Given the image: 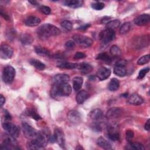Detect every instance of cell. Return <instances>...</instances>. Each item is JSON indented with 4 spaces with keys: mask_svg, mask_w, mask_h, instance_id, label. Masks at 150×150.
Returning a JSON list of instances; mask_svg holds the SVG:
<instances>
[{
    "mask_svg": "<svg viewBox=\"0 0 150 150\" xmlns=\"http://www.w3.org/2000/svg\"><path fill=\"white\" fill-rule=\"evenodd\" d=\"M60 29L50 23L41 25L37 29L38 35L42 39H46L50 36H56L60 34Z\"/></svg>",
    "mask_w": 150,
    "mask_h": 150,
    "instance_id": "cell-1",
    "label": "cell"
},
{
    "mask_svg": "<svg viewBox=\"0 0 150 150\" xmlns=\"http://www.w3.org/2000/svg\"><path fill=\"white\" fill-rule=\"evenodd\" d=\"M71 93V87L68 83L53 84L50 90V95L53 98L61 96H68Z\"/></svg>",
    "mask_w": 150,
    "mask_h": 150,
    "instance_id": "cell-2",
    "label": "cell"
},
{
    "mask_svg": "<svg viewBox=\"0 0 150 150\" xmlns=\"http://www.w3.org/2000/svg\"><path fill=\"white\" fill-rule=\"evenodd\" d=\"M14 137L10 134H5V138L1 145V149H18V142Z\"/></svg>",
    "mask_w": 150,
    "mask_h": 150,
    "instance_id": "cell-3",
    "label": "cell"
},
{
    "mask_svg": "<svg viewBox=\"0 0 150 150\" xmlns=\"http://www.w3.org/2000/svg\"><path fill=\"white\" fill-rule=\"evenodd\" d=\"M50 131L47 129H44L42 131H39L37 132V134L35 138H33L40 146L45 147L50 138Z\"/></svg>",
    "mask_w": 150,
    "mask_h": 150,
    "instance_id": "cell-4",
    "label": "cell"
},
{
    "mask_svg": "<svg viewBox=\"0 0 150 150\" xmlns=\"http://www.w3.org/2000/svg\"><path fill=\"white\" fill-rule=\"evenodd\" d=\"M15 73V69L12 66L9 65L5 66L2 75L3 81L7 84L11 83L14 79Z\"/></svg>",
    "mask_w": 150,
    "mask_h": 150,
    "instance_id": "cell-5",
    "label": "cell"
},
{
    "mask_svg": "<svg viewBox=\"0 0 150 150\" xmlns=\"http://www.w3.org/2000/svg\"><path fill=\"white\" fill-rule=\"evenodd\" d=\"M50 141L52 143L56 142L60 147L64 148L65 145V138L62 130L58 128H56L53 135L50 137Z\"/></svg>",
    "mask_w": 150,
    "mask_h": 150,
    "instance_id": "cell-6",
    "label": "cell"
},
{
    "mask_svg": "<svg viewBox=\"0 0 150 150\" xmlns=\"http://www.w3.org/2000/svg\"><path fill=\"white\" fill-rule=\"evenodd\" d=\"M73 41L79 46L86 48L90 47L93 44V40L86 36L81 35H74L73 36Z\"/></svg>",
    "mask_w": 150,
    "mask_h": 150,
    "instance_id": "cell-7",
    "label": "cell"
},
{
    "mask_svg": "<svg viewBox=\"0 0 150 150\" xmlns=\"http://www.w3.org/2000/svg\"><path fill=\"white\" fill-rule=\"evenodd\" d=\"M2 127L9 134L15 138L18 137L20 132V129L18 126L9 122V121H4L2 122Z\"/></svg>",
    "mask_w": 150,
    "mask_h": 150,
    "instance_id": "cell-8",
    "label": "cell"
},
{
    "mask_svg": "<svg viewBox=\"0 0 150 150\" xmlns=\"http://www.w3.org/2000/svg\"><path fill=\"white\" fill-rule=\"evenodd\" d=\"M107 137L113 141H117L120 139L118 132V127L117 124L113 123L107 126Z\"/></svg>",
    "mask_w": 150,
    "mask_h": 150,
    "instance_id": "cell-9",
    "label": "cell"
},
{
    "mask_svg": "<svg viewBox=\"0 0 150 150\" xmlns=\"http://www.w3.org/2000/svg\"><path fill=\"white\" fill-rule=\"evenodd\" d=\"M115 37V33L114 30L106 29L100 33V39L104 45H107L112 41Z\"/></svg>",
    "mask_w": 150,
    "mask_h": 150,
    "instance_id": "cell-10",
    "label": "cell"
},
{
    "mask_svg": "<svg viewBox=\"0 0 150 150\" xmlns=\"http://www.w3.org/2000/svg\"><path fill=\"white\" fill-rule=\"evenodd\" d=\"M13 49L8 44L2 43L0 47V56L3 59L11 58L13 55Z\"/></svg>",
    "mask_w": 150,
    "mask_h": 150,
    "instance_id": "cell-11",
    "label": "cell"
},
{
    "mask_svg": "<svg viewBox=\"0 0 150 150\" xmlns=\"http://www.w3.org/2000/svg\"><path fill=\"white\" fill-rule=\"evenodd\" d=\"M22 128L25 137L29 139H33L38 132L26 122H23L22 124Z\"/></svg>",
    "mask_w": 150,
    "mask_h": 150,
    "instance_id": "cell-12",
    "label": "cell"
},
{
    "mask_svg": "<svg viewBox=\"0 0 150 150\" xmlns=\"http://www.w3.org/2000/svg\"><path fill=\"white\" fill-rule=\"evenodd\" d=\"M68 120L73 124H78L81 121V115L80 113L76 110H70L67 114Z\"/></svg>",
    "mask_w": 150,
    "mask_h": 150,
    "instance_id": "cell-13",
    "label": "cell"
},
{
    "mask_svg": "<svg viewBox=\"0 0 150 150\" xmlns=\"http://www.w3.org/2000/svg\"><path fill=\"white\" fill-rule=\"evenodd\" d=\"M114 73L120 77L125 76L127 73L125 62L124 61L119 62L114 68Z\"/></svg>",
    "mask_w": 150,
    "mask_h": 150,
    "instance_id": "cell-14",
    "label": "cell"
},
{
    "mask_svg": "<svg viewBox=\"0 0 150 150\" xmlns=\"http://www.w3.org/2000/svg\"><path fill=\"white\" fill-rule=\"evenodd\" d=\"M110 74H111L110 69L105 67H101L98 70L96 74V77L100 80L103 81L108 79L110 77Z\"/></svg>",
    "mask_w": 150,
    "mask_h": 150,
    "instance_id": "cell-15",
    "label": "cell"
},
{
    "mask_svg": "<svg viewBox=\"0 0 150 150\" xmlns=\"http://www.w3.org/2000/svg\"><path fill=\"white\" fill-rule=\"evenodd\" d=\"M122 113V110L119 107H113L109 109L106 113V117L110 119L117 118Z\"/></svg>",
    "mask_w": 150,
    "mask_h": 150,
    "instance_id": "cell-16",
    "label": "cell"
},
{
    "mask_svg": "<svg viewBox=\"0 0 150 150\" xmlns=\"http://www.w3.org/2000/svg\"><path fill=\"white\" fill-rule=\"evenodd\" d=\"M150 20V16L149 14L144 13L136 17L134 19V23L135 25L141 26L146 25Z\"/></svg>",
    "mask_w": 150,
    "mask_h": 150,
    "instance_id": "cell-17",
    "label": "cell"
},
{
    "mask_svg": "<svg viewBox=\"0 0 150 150\" xmlns=\"http://www.w3.org/2000/svg\"><path fill=\"white\" fill-rule=\"evenodd\" d=\"M69 80H70V77L69 75L62 73V74H57L55 75L52 79V81L53 84H60L68 83Z\"/></svg>",
    "mask_w": 150,
    "mask_h": 150,
    "instance_id": "cell-18",
    "label": "cell"
},
{
    "mask_svg": "<svg viewBox=\"0 0 150 150\" xmlns=\"http://www.w3.org/2000/svg\"><path fill=\"white\" fill-rule=\"evenodd\" d=\"M127 101L129 104L134 105H139L143 103L144 100L142 97L138 94H133L128 98Z\"/></svg>",
    "mask_w": 150,
    "mask_h": 150,
    "instance_id": "cell-19",
    "label": "cell"
},
{
    "mask_svg": "<svg viewBox=\"0 0 150 150\" xmlns=\"http://www.w3.org/2000/svg\"><path fill=\"white\" fill-rule=\"evenodd\" d=\"M40 23V19L35 16H30L25 21V24L28 26H36Z\"/></svg>",
    "mask_w": 150,
    "mask_h": 150,
    "instance_id": "cell-20",
    "label": "cell"
},
{
    "mask_svg": "<svg viewBox=\"0 0 150 150\" xmlns=\"http://www.w3.org/2000/svg\"><path fill=\"white\" fill-rule=\"evenodd\" d=\"M20 40L21 42L24 45H30L33 41V38L32 36L27 33H22L20 36Z\"/></svg>",
    "mask_w": 150,
    "mask_h": 150,
    "instance_id": "cell-21",
    "label": "cell"
},
{
    "mask_svg": "<svg viewBox=\"0 0 150 150\" xmlns=\"http://www.w3.org/2000/svg\"><path fill=\"white\" fill-rule=\"evenodd\" d=\"M91 119L94 121H97L101 119L103 117V112L100 108H96L93 110L89 114Z\"/></svg>",
    "mask_w": 150,
    "mask_h": 150,
    "instance_id": "cell-22",
    "label": "cell"
},
{
    "mask_svg": "<svg viewBox=\"0 0 150 150\" xmlns=\"http://www.w3.org/2000/svg\"><path fill=\"white\" fill-rule=\"evenodd\" d=\"M89 95L87 91L86 90H81L80 91L76 96V101L78 104H83L88 97Z\"/></svg>",
    "mask_w": 150,
    "mask_h": 150,
    "instance_id": "cell-23",
    "label": "cell"
},
{
    "mask_svg": "<svg viewBox=\"0 0 150 150\" xmlns=\"http://www.w3.org/2000/svg\"><path fill=\"white\" fill-rule=\"evenodd\" d=\"M97 144L100 147H101L103 149L107 150L112 149L111 144L102 137H100V138H98Z\"/></svg>",
    "mask_w": 150,
    "mask_h": 150,
    "instance_id": "cell-24",
    "label": "cell"
},
{
    "mask_svg": "<svg viewBox=\"0 0 150 150\" xmlns=\"http://www.w3.org/2000/svg\"><path fill=\"white\" fill-rule=\"evenodd\" d=\"M83 4V1L81 0H67L64 1V4L73 8H77L81 6Z\"/></svg>",
    "mask_w": 150,
    "mask_h": 150,
    "instance_id": "cell-25",
    "label": "cell"
},
{
    "mask_svg": "<svg viewBox=\"0 0 150 150\" xmlns=\"http://www.w3.org/2000/svg\"><path fill=\"white\" fill-rule=\"evenodd\" d=\"M77 69L80 70L82 73L86 74H88L92 71L93 67L88 63H82L78 64Z\"/></svg>",
    "mask_w": 150,
    "mask_h": 150,
    "instance_id": "cell-26",
    "label": "cell"
},
{
    "mask_svg": "<svg viewBox=\"0 0 150 150\" xmlns=\"http://www.w3.org/2000/svg\"><path fill=\"white\" fill-rule=\"evenodd\" d=\"M125 149L129 150H144L145 148L143 145L139 142H129L128 144L126 145Z\"/></svg>",
    "mask_w": 150,
    "mask_h": 150,
    "instance_id": "cell-27",
    "label": "cell"
},
{
    "mask_svg": "<svg viewBox=\"0 0 150 150\" xmlns=\"http://www.w3.org/2000/svg\"><path fill=\"white\" fill-rule=\"evenodd\" d=\"M83 79L81 77H75L73 80V87L76 91H79L82 87Z\"/></svg>",
    "mask_w": 150,
    "mask_h": 150,
    "instance_id": "cell-28",
    "label": "cell"
},
{
    "mask_svg": "<svg viewBox=\"0 0 150 150\" xmlns=\"http://www.w3.org/2000/svg\"><path fill=\"white\" fill-rule=\"evenodd\" d=\"M120 87V81L116 78H112L111 79L108 85V88L110 91H114L118 89Z\"/></svg>",
    "mask_w": 150,
    "mask_h": 150,
    "instance_id": "cell-29",
    "label": "cell"
},
{
    "mask_svg": "<svg viewBox=\"0 0 150 150\" xmlns=\"http://www.w3.org/2000/svg\"><path fill=\"white\" fill-rule=\"evenodd\" d=\"M29 63L32 66H33L39 70H43L45 68V64L39 60L34 59H31L29 61Z\"/></svg>",
    "mask_w": 150,
    "mask_h": 150,
    "instance_id": "cell-30",
    "label": "cell"
},
{
    "mask_svg": "<svg viewBox=\"0 0 150 150\" xmlns=\"http://www.w3.org/2000/svg\"><path fill=\"white\" fill-rule=\"evenodd\" d=\"M35 51L38 54L42 56H49L50 54V51L48 49L41 46H36Z\"/></svg>",
    "mask_w": 150,
    "mask_h": 150,
    "instance_id": "cell-31",
    "label": "cell"
},
{
    "mask_svg": "<svg viewBox=\"0 0 150 150\" xmlns=\"http://www.w3.org/2000/svg\"><path fill=\"white\" fill-rule=\"evenodd\" d=\"M58 67L61 69H77L78 64L77 63H68V62H64L60 64L57 66Z\"/></svg>",
    "mask_w": 150,
    "mask_h": 150,
    "instance_id": "cell-32",
    "label": "cell"
},
{
    "mask_svg": "<svg viewBox=\"0 0 150 150\" xmlns=\"http://www.w3.org/2000/svg\"><path fill=\"white\" fill-rule=\"evenodd\" d=\"M120 24V22L119 20L114 19V20H112L106 23L105 27H106V29L114 30V29L117 28L119 26Z\"/></svg>",
    "mask_w": 150,
    "mask_h": 150,
    "instance_id": "cell-33",
    "label": "cell"
},
{
    "mask_svg": "<svg viewBox=\"0 0 150 150\" xmlns=\"http://www.w3.org/2000/svg\"><path fill=\"white\" fill-rule=\"evenodd\" d=\"M96 59L97 60H102L107 63H109L111 62V57L106 53L103 52V53H99L97 57H96Z\"/></svg>",
    "mask_w": 150,
    "mask_h": 150,
    "instance_id": "cell-34",
    "label": "cell"
},
{
    "mask_svg": "<svg viewBox=\"0 0 150 150\" xmlns=\"http://www.w3.org/2000/svg\"><path fill=\"white\" fill-rule=\"evenodd\" d=\"M26 114H27V115L30 117L31 118H33L35 120H39L42 119V118L40 117V116L38 114V112H36V111L35 110H34L33 108H29L26 110Z\"/></svg>",
    "mask_w": 150,
    "mask_h": 150,
    "instance_id": "cell-35",
    "label": "cell"
},
{
    "mask_svg": "<svg viewBox=\"0 0 150 150\" xmlns=\"http://www.w3.org/2000/svg\"><path fill=\"white\" fill-rule=\"evenodd\" d=\"M27 148L29 149H42L44 148L40 146L35 140L33 139L28 143Z\"/></svg>",
    "mask_w": 150,
    "mask_h": 150,
    "instance_id": "cell-36",
    "label": "cell"
},
{
    "mask_svg": "<svg viewBox=\"0 0 150 150\" xmlns=\"http://www.w3.org/2000/svg\"><path fill=\"white\" fill-rule=\"evenodd\" d=\"M110 52L111 55L114 56H120L121 55V50L117 45H113L111 47L110 49Z\"/></svg>",
    "mask_w": 150,
    "mask_h": 150,
    "instance_id": "cell-37",
    "label": "cell"
},
{
    "mask_svg": "<svg viewBox=\"0 0 150 150\" xmlns=\"http://www.w3.org/2000/svg\"><path fill=\"white\" fill-rule=\"evenodd\" d=\"M131 29V23L129 22L124 23L120 29V33L121 34H125L128 32Z\"/></svg>",
    "mask_w": 150,
    "mask_h": 150,
    "instance_id": "cell-38",
    "label": "cell"
},
{
    "mask_svg": "<svg viewBox=\"0 0 150 150\" xmlns=\"http://www.w3.org/2000/svg\"><path fill=\"white\" fill-rule=\"evenodd\" d=\"M60 25L64 30L67 31H70L73 28L72 23L70 21L67 20H65L62 22L60 23Z\"/></svg>",
    "mask_w": 150,
    "mask_h": 150,
    "instance_id": "cell-39",
    "label": "cell"
},
{
    "mask_svg": "<svg viewBox=\"0 0 150 150\" xmlns=\"http://www.w3.org/2000/svg\"><path fill=\"white\" fill-rule=\"evenodd\" d=\"M149 60H150L149 54H146V55H144V56H142L141 57H140L138 59L137 63L139 65H144V64L148 63L149 62Z\"/></svg>",
    "mask_w": 150,
    "mask_h": 150,
    "instance_id": "cell-40",
    "label": "cell"
},
{
    "mask_svg": "<svg viewBox=\"0 0 150 150\" xmlns=\"http://www.w3.org/2000/svg\"><path fill=\"white\" fill-rule=\"evenodd\" d=\"M91 7L95 10L100 11L104 8V4L101 2H96L91 4Z\"/></svg>",
    "mask_w": 150,
    "mask_h": 150,
    "instance_id": "cell-41",
    "label": "cell"
},
{
    "mask_svg": "<svg viewBox=\"0 0 150 150\" xmlns=\"http://www.w3.org/2000/svg\"><path fill=\"white\" fill-rule=\"evenodd\" d=\"M39 9L40 11L43 13H44L45 15H49L51 12V9L50 8L47 6H45V5H42L40 6L39 8Z\"/></svg>",
    "mask_w": 150,
    "mask_h": 150,
    "instance_id": "cell-42",
    "label": "cell"
},
{
    "mask_svg": "<svg viewBox=\"0 0 150 150\" xmlns=\"http://www.w3.org/2000/svg\"><path fill=\"white\" fill-rule=\"evenodd\" d=\"M149 67H146V68H144L143 69H141L139 72V74H138V79H143L146 74L149 71Z\"/></svg>",
    "mask_w": 150,
    "mask_h": 150,
    "instance_id": "cell-43",
    "label": "cell"
},
{
    "mask_svg": "<svg viewBox=\"0 0 150 150\" xmlns=\"http://www.w3.org/2000/svg\"><path fill=\"white\" fill-rule=\"evenodd\" d=\"M125 135H126V139L129 142L131 141L132 139L133 138V137L134 136V134L132 130L128 129L126 131Z\"/></svg>",
    "mask_w": 150,
    "mask_h": 150,
    "instance_id": "cell-44",
    "label": "cell"
},
{
    "mask_svg": "<svg viewBox=\"0 0 150 150\" xmlns=\"http://www.w3.org/2000/svg\"><path fill=\"white\" fill-rule=\"evenodd\" d=\"M65 48L67 50H73L75 47V42L73 40H69L65 43Z\"/></svg>",
    "mask_w": 150,
    "mask_h": 150,
    "instance_id": "cell-45",
    "label": "cell"
},
{
    "mask_svg": "<svg viewBox=\"0 0 150 150\" xmlns=\"http://www.w3.org/2000/svg\"><path fill=\"white\" fill-rule=\"evenodd\" d=\"M86 57V54L82 52H77L75 53L74 56V59H84Z\"/></svg>",
    "mask_w": 150,
    "mask_h": 150,
    "instance_id": "cell-46",
    "label": "cell"
},
{
    "mask_svg": "<svg viewBox=\"0 0 150 150\" xmlns=\"http://www.w3.org/2000/svg\"><path fill=\"white\" fill-rule=\"evenodd\" d=\"M4 118H5V121H10L12 119V117L11 115V114H9V112L6 110H4Z\"/></svg>",
    "mask_w": 150,
    "mask_h": 150,
    "instance_id": "cell-47",
    "label": "cell"
},
{
    "mask_svg": "<svg viewBox=\"0 0 150 150\" xmlns=\"http://www.w3.org/2000/svg\"><path fill=\"white\" fill-rule=\"evenodd\" d=\"M92 128L93 129V130H94L95 131L97 132H100L101 131V128L100 127V125L98 124H94L92 125Z\"/></svg>",
    "mask_w": 150,
    "mask_h": 150,
    "instance_id": "cell-48",
    "label": "cell"
},
{
    "mask_svg": "<svg viewBox=\"0 0 150 150\" xmlns=\"http://www.w3.org/2000/svg\"><path fill=\"white\" fill-rule=\"evenodd\" d=\"M90 26V25L88 24V23H86V24H84L81 26H80L79 28V30H86L87 28H88Z\"/></svg>",
    "mask_w": 150,
    "mask_h": 150,
    "instance_id": "cell-49",
    "label": "cell"
},
{
    "mask_svg": "<svg viewBox=\"0 0 150 150\" xmlns=\"http://www.w3.org/2000/svg\"><path fill=\"white\" fill-rule=\"evenodd\" d=\"M149 121H150V120L148 119L146 121V122L145 123V126H144V128L145 130L149 131L150 130V124H149Z\"/></svg>",
    "mask_w": 150,
    "mask_h": 150,
    "instance_id": "cell-50",
    "label": "cell"
},
{
    "mask_svg": "<svg viewBox=\"0 0 150 150\" xmlns=\"http://www.w3.org/2000/svg\"><path fill=\"white\" fill-rule=\"evenodd\" d=\"M5 98L3 96L2 94H1L0 96V104H1V107H2L3 105L5 104Z\"/></svg>",
    "mask_w": 150,
    "mask_h": 150,
    "instance_id": "cell-51",
    "label": "cell"
},
{
    "mask_svg": "<svg viewBox=\"0 0 150 150\" xmlns=\"http://www.w3.org/2000/svg\"><path fill=\"white\" fill-rule=\"evenodd\" d=\"M0 13H1V15L5 19H6V20H9V17L8 16V15H7V14H6L5 13H4L2 11V9L1 10V12H0Z\"/></svg>",
    "mask_w": 150,
    "mask_h": 150,
    "instance_id": "cell-52",
    "label": "cell"
},
{
    "mask_svg": "<svg viewBox=\"0 0 150 150\" xmlns=\"http://www.w3.org/2000/svg\"><path fill=\"white\" fill-rule=\"evenodd\" d=\"M110 17H104L101 20V23H107L108 22H109L108 21L110 20Z\"/></svg>",
    "mask_w": 150,
    "mask_h": 150,
    "instance_id": "cell-53",
    "label": "cell"
},
{
    "mask_svg": "<svg viewBox=\"0 0 150 150\" xmlns=\"http://www.w3.org/2000/svg\"><path fill=\"white\" fill-rule=\"evenodd\" d=\"M29 2L30 3H31L32 5H37V4H38V2H36V1H29Z\"/></svg>",
    "mask_w": 150,
    "mask_h": 150,
    "instance_id": "cell-54",
    "label": "cell"
}]
</instances>
